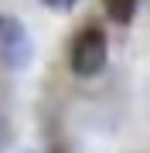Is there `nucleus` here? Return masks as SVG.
<instances>
[{"label":"nucleus","mask_w":150,"mask_h":153,"mask_svg":"<svg viewBox=\"0 0 150 153\" xmlns=\"http://www.w3.org/2000/svg\"><path fill=\"white\" fill-rule=\"evenodd\" d=\"M106 55H109V44L106 34L99 27H82L72 41V71L78 78H92L106 68Z\"/></svg>","instance_id":"obj_1"},{"label":"nucleus","mask_w":150,"mask_h":153,"mask_svg":"<svg viewBox=\"0 0 150 153\" xmlns=\"http://www.w3.org/2000/svg\"><path fill=\"white\" fill-rule=\"evenodd\" d=\"M34 55V44H31V34L17 17H7L0 14V61L7 68H24Z\"/></svg>","instance_id":"obj_2"},{"label":"nucleus","mask_w":150,"mask_h":153,"mask_svg":"<svg viewBox=\"0 0 150 153\" xmlns=\"http://www.w3.org/2000/svg\"><path fill=\"white\" fill-rule=\"evenodd\" d=\"M102 7L113 17V24H130L137 14V0H102Z\"/></svg>","instance_id":"obj_3"},{"label":"nucleus","mask_w":150,"mask_h":153,"mask_svg":"<svg viewBox=\"0 0 150 153\" xmlns=\"http://www.w3.org/2000/svg\"><path fill=\"white\" fill-rule=\"evenodd\" d=\"M45 4H51V7H55V10H58V7H61V10H65V0H45Z\"/></svg>","instance_id":"obj_4"},{"label":"nucleus","mask_w":150,"mask_h":153,"mask_svg":"<svg viewBox=\"0 0 150 153\" xmlns=\"http://www.w3.org/2000/svg\"><path fill=\"white\" fill-rule=\"evenodd\" d=\"M72 4H75V0H65V10H68V7H72Z\"/></svg>","instance_id":"obj_5"}]
</instances>
